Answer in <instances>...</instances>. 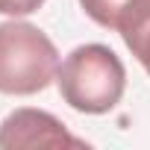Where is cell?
Here are the masks:
<instances>
[{"mask_svg": "<svg viewBox=\"0 0 150 150\" xmlns=\"http://www.w3.org/2000/svg\"><path fill=\"white\" fill-rule=\"evenodd\" d=\"M56 83L62 100L71 109L86 115H103L121 103L127 88V71L112 47L83 44L65 56Z\"/></svg>", "mask_w": 150, "mask_h": 150, "instance_id": "cell-1", "label": "cell"}, {"mask_svg": "<svg viewBox=\"0 0 150 150\" xmlns=\"http://www.w3.org/2000/svg\"><path fill=\"white\" fill-rule=\"evenodd\" d=\"M59 74L56 44L27 21L0 24V91L35 94Z\"/></svg>", "mask_w": 150, "mask_h": 150, "instance_id": "cell-2", "label": "cell"}, {"mask_svg": "<svg viewBox=\"0 0 150 150\" xmlns=\"http://www.w3.org/2000/svg\"><path fill=\"white\" fill-rule=\"evenodd\" d=\"M0 147H86L83 138L71 135L59 118L41 109H15L0 127Z\"/></svg>", "mask_w": 150, "mask_h": 150, "instance_id": "cell-3", "label": "cell"}, {"mask_svg": "<svg viewBox=\"0 0 150 150\" xmlns=\"http://www.w3.org/2000/svg\"><path fill=\"white\" fill-rule=\"evenodd\" d=\"M118 33H121L124 44L129 47V53L150 74V0H138L129 9V15L121 21Z\"/></svg>", "mask_w": 150, "mask_h": 150, "instance_id": "cell-4", "label": "cell"}, {"mask_svg": "<svg viewBox=\"0 0 150 150\" xmlns=\"http://www.w3.org/2000/svg\"><path fill=\"white\" fill-rule=\"evenodd\" d=\"M138 3V0H80V6L86 9V15L106 27V30H118L121 21L129 15V9Z\"/></svg>", "mask_w": 150, "mask_h": 150, "instance_id": "cell-5", "label": "cell"}, {"mask_svg": "<svg viewBox=\"0 0 150 150\" xmlns=\"http://www.w3.org/2000/svg\"><path fill=\"white\" fill-rule=\"evenodd\" d=\"M44 0H0V15H33Z\"/></svg>", "mask_w": 150, "mask_h": 150, "instance_id": "cell-6", "label": "cell"}]
</instances>
